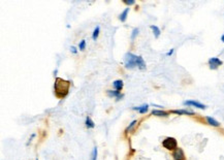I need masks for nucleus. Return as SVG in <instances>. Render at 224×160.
I'll use <instances>...</instances> for the list:
<instances>
[{
	"mask_svg": "<svg viewBox=\"0 0 224 160\" xmlns=\"http://www.w3.org/2000/svg\"><path fill=\"white\" fill-rule=\"evenodd\" d=\"M70 50H72V52L73 53V54H77V50L76 47H72V48H70Z\"/></svg>",
	"mask_w": 224,
	"mask_h": 160,
	"instance_id": "obj_24",
	"label": "nucleus"
},
{
	"mask_svg": "<svg viewBox=\"0 0 224 160\" xmlns=\"http://www.w3.org/2000/svg\"><path fill=\"white\" fill-rule=\"evenodd\" d=\"M113 86L117 91H121L123 88V81L122 80H116L113 82Z\"/></svg>",
	"mask_w": 224,
	"mask_h": 160,
	"instance_id": "obj_12",
	"label": "nucleus"
},
{
	"mask_svg": "<svg viewBox=\"0 0 224 160\" xmlns=\"http://www.w3.org/2000/svg\"><path fill=\"white\" fill-rule=\"evenodd\" d=\"M208 63H209L210 69L215 70L218 68L219 66H221L223 62H222V60H220L219 58H217V57H212V58L209 59Z\"/></svg>",
	"mask_w": 224,
	"mask_h": 160,
	"instance_id": "obj_5",
	"label": "nucleus"
},
{
	"mask_svg": "<svg viewBox=\"0 0 224 160\" xmlns=\"http://www.w3.org/2000/svg\"><path fill=\"white\" fill-rule=\"evenodd\" d=\"M85 48H86V40H81V42L79 44V49H80V51H84Z\"/></svg>",
	"mask_w": 224,
	"mask_h": 160,
	"instance_id": "obj_20",
	"label": "nucleus"
},
{
	"mask_svg": "<svg viewBox=\"0 0 224 160\" xmlns=\"http://www.w3.org/2000/svg\"><path fill=\"white\" fill-rule=\"evenodd\" d=\"M124 64H125L126 68H134L137 67L138 69L144 70L146 69V63L144 61L141 56H136L132 53H126L124 56Z\"/></svg>",
	"mask_w": 224,
	"mask_h": 160,
	"instance_id": "obj_1",
	"label": "nucleus"
},
{
	"mask_svg": "<svg viewBox=\"0 0 224 160\" xmlns=\"http://www.w3.org/2000/svg\"><path fill=\"white\" fill-rule=\"evenodd\" d=\"M152 115H153V116H156V117H168V116H169V113L163 111V109H153V111H152Z\"/></svg>",
	"mask_w": 224,
	"mask_h": 160,
	"instance_id": "obj_8",
	"label": "nucleus"
},
{
	"mask_svg": "<svg viewBox=\"0 0 224 160\" xmlns=\"http://www.w3.org/2000/svg\"><path fill=\"white\" fill-rule=\"evenodd\" d=\"M172 157L173 160H186V155L183 149L177 148L175 151L172 152Z\"/></svg>",
	"mask_w": 224,
	"mask_h": 160,
	"instance_id": "obj_4",
	"label": "nucleus"
},
{
	"mask_svg": "<svg viewBox=\"0 0 224 160\" xmlns=\"http://www.w3.org/2000/svg\"><path fill=\"white\" fill-rule=\"evenodd\" d=\"M173 52H175V50H173V49H170L169 51L166 53V56H172V55L173 54Z\"/></svg>",
	"mask_w": 224,
	"mask_h": 160,
	"instance_id": "obj_22",
	"label": "nucleus"
},
{
	"mask_svg": "<svg viewBox=\"0 0 224 160\" xmlns=\"http://www.w3.org/2000/svg\"><path fill=\"white\" fill-rule=\"evenodd\" d=\"M36 160H38V158H36Z\"/></svg>",
	"mask_w": 224,
	"mask_h": 160,
	"instance_id": "obj_26",
	"label": "nucleus"
},
{
	"mask_svg": "<svg viewBox=\"0 0 224 160\" xmlns=\"http://www.w3.org/2000/svg\"><path fill=\"white\" fill-rule=\"evenodd\" d=\"M184 105H188V106H194V108L200 109H207V105H205L204 104H201L200 101L196 100H185L183 102Z\"/></svg>",
	"mask_w": 224,
	"mask_h": 160,
	"instance_id": "obj_6",
	"label": "nucleus"
},
{
	"mask_svg": "<svg viewBox=\"0 0 224 160\" xmlns=\"http://www.w3.org/2000/svg\"><path fill=\"white\" fill-rule=\"evenodd\" d=\"M150 28L152 29V31H153V33H154V36L156 37V38H158L159 37V35H160V33H161V31H160V29H159V27H157V26H155V25H151L150 26Z\"/></svg>",
	"mask_w": 224,
	"mask_h": 160,
	"instance_id": "obj_14",
	"label": "nucleus"
},
{
	"mask_svg": "<svg viewBox=\"0 0 224 160\" xmlns=\"http://www.w3.org/2000/svg\"><path fill=\"white\" fill-rule=\"evenodd\" d=\"M138 32H140V29H138V28H134V29L132 30V34H131V40H136V35L138 34Z\"/></svg>",
	"mask_w": 224,
	"mask_h": 160,
	"instance_id": "obj_19",
	"label": "nucleus"
},
{
	"mask_svg": "<svg viewBox=\"0 0 224 160\" xmlns=\"http://www.w3.org/2000/svg\"><path fill=\"white\" fill-rule=\"evenodd\" d=\"M132 109H134V111H137L140 114H146L148 112V109H149V105L148 104H143V105H141V106H136V108H132Z\"/></svg>",
	"mask_w": 224,
	"mask_h": 160,
	"instance_id": "obj_11",
	"label": "nucleus"
},
{
	"mask_svg": "<svg viewBox=\"0 0 224 160\" xmlns=\"http://www.w3.org/2000/svg\"><path fill=\"white\" fill-rule=\"evenodd\" d=\"M221 40H222V41L224 42V34H223V35H222V36H221Z\"/></svg>",
	"mask_w": 224,
	"mask_h": 160,
	"instance_id": "obj_25",
	"label": "nucleus"
},
{
	"mask_svg": "<svg viewBox=\"0 0 224 160\" xmlns=\"http://www.w3.org/2000/svg\"><path fill=\"white\" fill-rule=\"evenodd\" d=\"M205 121L208 122L209 125H211L213 127H220V123L217 120H215L214 118H212V117L207 116L205 117Z\"/></svg>",
	"mask_w": 224,
	"mask_h": 160,
	"instance_id": "obj_10",
	"label": "nucleus"
},
{
	"mask_svg": "<svg viewBox=\"0 0 224 160\" xmlns=\"http://www.w3.org/2000/svg\"><path fill=\"white\" fill-rule=\"evenodd\" d=\"M85 124H86V127L89 128V129H91V128H94V127H95L94 121L92 120L90 117H87V118H86V122H85Z\"/></svg>",
	"mask_w": 224,
	"mask_h": 160,
	"instance_id": "obj_15",
	"label": "nucleus"
},
{
	"mask_svg": "<svg viewBox=\"0 0 224 160\" xmlns=\"http://www.w3.org/2000/svg\"><path fill=\"white\" fill-rule=\"evenodd\" d=\"M106 93H108L109 97H116L117 99H121L123 97V95L120 93V91H117V90H108Z\"/></svg>",
	"mask_w": 224,
	"mask_h": 160,
	"instance_id": "obj_9",
	"label": "nucleus"
},
{
	"mask_svg": "<svg viewBox=\"0 0 224 160\" xmlns=\"http://www.w3.org/2000/svg\"><path fill=\"white\" fill-rule=\"evenodd\" d=\"M97 154H98L97 147H94V148H93V151H92V153H91V158H90V160H96V159H97Z\"/></svg>",
	"mask_w": 224,
	"mask_h": 160,
	"instance_id": "obj_18",
	"label": "nucleus"
},
{
	"mask_svg": "<svg viewBox=\"0 0 224 160\" xmlns=\"http://www.w3.org/2000/svg\"><path fill=\"white\" fill-rule=\"evenodd\" d=\"M128 12H129V8H125L122 13H120V16H119V20L121 21V22H125V21H126V19H127V15H128Z\"/></svg>",
	"mask_w": 224,
	"mask_h": 160,
	"instance_id": "obj_13",
	"label": "nucleus"
},
{
	"mask_svg": "<svg viewBox=\"0 0 224 160\" xmlns=\"http://www.w3.org/2000/svg\"><path fill=\"white\" fill-rule=\"evenodd\" d=\"M124 3H126V4H128V5H132V4L136 3V1H134V0H125Z\"/></svg>",
	"mask_w": 224,
	"mask_h": 160,
	"instance_id": "obj_21",
	"label": "nucleus"
},
{
	"mask_svg": "<svg viewBox=\"0 0 224 160\" xmlns=\"http://www.w3.org/2000/svg\"><path fill=\"white\" fill-rule=\"evenodd\" d=\"M162 147L168 151H175L178 147V141L173 136H168L162 141Z\"/></svg>",
	"mask_w": 224,
	"mask_h": 160,
	"instance_id": "obj_3",
	"label": "nucleus"
},
{
	"mask_svg": "<svg viewBox=\"0 0 224 160\" xmlns=\"http://www.w3.org/2000/svg\"><path fill=\"white\" fill-rule=\"evenodd\" d=\"M99 31H100V27L97 26V27H96L95 29H94L93 33H92V40H97V37H98V35H99Z\"/></svg>",
	"mask_w": 224,
	"mask_h": 160,
	"instance_id": "obj_17",
	"label": "nucleus"
},
{
	"mask_svg": "<svg viewBox=\"0 0 224 160\" xmlns=\"http://www.w3.org/2000/svg\"><path fill=\"white\" fill-rule=\"evenodd\" d=\"M69 87H70V82L63 80L61 77H57L54 84V91H55L56 97L59 99H62L65 97V96L68 94Z\"/></svg>",
	"mask_w": 224,
	"mask_h": 160,
	"instance_id": "obj_2",
	"label": "nucleus"
},
{
	"mask_svg": "<svg viewBox=\"0 0 224 160\" xmlns=\"http://www.w3.org/2000/svg\"><path fill=\"white\" fill-rule=\"evenodd\" d=\"M170 113H173L176 115H187V116H194L195 113L193 111H189V109H173L170 111Z\"/></svg>",
	"mask_w": 224,
	"mask_h": 160,
	"instance_id": "obj_7",
	"label": "nucleus"
},
{
	"mask_svg": "<svg viewBox=\"0 0 224 160\" xmlns=\"http://www.w3.org/2000/svg\"><path fill=\"white\" fill-rule=\"evenodd\" d=\"M136 123H137V121H136V120H133L132 122H131V123L129 124V125H128V126L126 127V129H125V133H129L130 131L134 128V126L136 125Z\"/></svg>",
	"mask_w": 224,
	"mask_h": 160,
	"instance_id": "obj_16",
	"label": "nucleus"
},
{
	"mask_svg": "<svg viewBox=\"0 0 224 160\" xmlns=\"http://www.w3.org/2000/svg\"><path fill=\"white\" fill-rule=\"evenodd\" d=\"M34 136H35V133H33V134H32V136H30V138H29V141H28V143H27V146H28V145H29V144L31 143V141H32V140H33V138H34Z\"/></svg>",
	"mask_w": 224,
	"mask_h": 160,
	"instance_id": "obj_23",
	"label": "nucleus"
}]
</instances>
